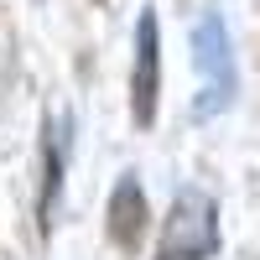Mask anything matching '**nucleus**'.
<instances>
[{
  "label": "nucleus",
  "instance_id": "obj_1",
  "mask_svg": "<svg viewBox=\"0 0 260 260\" xmlns=\"http://www.w3.org/2000/svg\"><path fill=\"white\" fill-rule=\"evenodd\" d=\"M192 68L203 73V94L192 104L198 120L224 115L234 94H240V68H234V37H229V21L219 11H203L192 21Z\"/></svg>",
  "mask_w": 260,
  "mask_h": 260
},
{
  "label": "nucleus",
  "instance_id": "obj_2",
  "mask_svg": "<svg viewBox=\"0 0 260 260\" xmlns=\"http://www.w3.org/2000/svg\"><path fill=\"white\" fill-rule=\"evenodd\" d=\"M219 255V203L203 187H177L161 219L156 260H213Z\"/></svg>",
  "mask_w": 260,
  "mask_h": 260
},
{
  "label": "nucleus",
  "instance_id": "obj_3",
  "mask_svg": "<svg viewBox=\"0 0 260 260\" xmlns=\"http://www.w3.org/2000/svg\"><path fill=\"white\" fill-rule=\"evenodd\" d=\"M37 229L52 234L57 208H62V182H68V156H73V115L57 110L42 120V141H37Z\"/></svg>",
  "mask_w": 260,
  "mask_h": 260
},
{
  "label": "nucleus",
  "instance_id": "obj_4",
  "mask_svg": "<svg viewBox=\"0 0 260 260\" xmlns=\"http://www.w3.org/2000/svg\"><path fill=\"white\" fill-rule=\"evenodd\" d=\"M156 104H161V21L151 6L136 16V62H130V120L141 130L156 125Z\"/></svg>",
  "mask_w": 260,
  "mask_h": 260
},
{
  "label": "nucleus",
  "instance_id": "obj_5",
  "mask_svg": "<svg viewBox=\"0 0 260 260\" xmlns=\"http://www.w3.org/2000/svg\"><path fill=\"white\" fill-rule=\"evenodd\" d=\"M146 224H151L146 187H141L136 172H120V182H115V192H110V240H115L120 250H141Z\"/></svg>",
  "mask_w": 260,
  "mask_h": 260
}]
</instances>
